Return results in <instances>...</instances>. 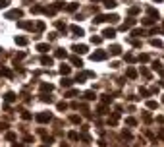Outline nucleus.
<instances>
[{
  "mask_svg": "<svg viewBox=\"0 0 164 147\" xmlns=\"http://www.w3.org/2000/svg\"><path fill=\"white\" fill-rule=\"evenodd\" d=\"M2 76H6V78H12V72H10V70H2Z\"/></svg>",
  "mask_w": 164,
  "mask_h": 147,
  "instance_id": "nucleus-47",
  "label": "nucleus"
},
{
  "mask_svg": "<svg viewBox=\"0 0 164 147\" xmlns=\"http://www.w3.org/2000/svg\"><path fill=\"white\" fill-rule=\"evenodd\" d=\"M68 138H70L71 141H77V139H79V133H77V132H70V133H68Z\"/></svg>",
  "mask_w": 164,
  "mask_h": 147,
  "instance_id": "nucleus-22",
  "label": "nucleus"
},
{
  "mask_svg": "<svg viewBox=\"0 0 164 147\" xmlns=\"http://www.w3.org/2000/svg\"><path fill=\"white\" fill-rule=\"evenodd\" d=\"M0 52H2V49H0Z\"/></svg>",
  "mask_w": 164,
  "mask_h": 147,
  "instance_id": "nucleus-56",
  "label": "nucleus"
},
{
  "mask_svg": "<svg viewBox=\"0 0 164 147\" xmlns=\"http://www.w3.org/2000/svg\"><path fill=\"white\" fill-rule=\"evenodd\" d=\"M126 60H127V62H135V56H133V54H126Z\"/></svg>",
  "mask_w": 164,
  "mask_h": 147,
  "instance_id": "nucleus-46",
  "label": "nucleus"
},
{
  "mask_svg": "<svg viewBox=\"0 0 164 147\" xmlns=\"http://www.w3.org/2000/svg\"><path fill=\"white\" fill-rule=\"evenodd\" d=\"M56 106H58V110H66V108H68V105H66L64 101H62V103H58Z\"/></svg>",
  "mask_w": 164,
  "mask_h": 147,
  "instance_id": "nucleus-43",
  "label": "nucleus"
},
{
  "mask_svg": "<svg viewBox=\"0 0 164 147\" xmlns=\"http://www.w3.org/2000/svg\"><path fill=\"white\" fill-rule=\"evenodd\" d=\"M122 136H124V138H126V139H131V133H129V132H124Z\"/></svg>",
  "mask_w": 164,
  "mask_h": 147,
  "instance_id": "nucleus-50",
  "label": "nucleus"
},
{
  "mask_svg": "<svg viewBox=\"0 0 164 147\" xmlns=\"http://www.w3.org/2000/svg\"><path fill=\"white\" fill-rule=\"evenodd\" d=\"M147 12H149V18H153V19H158V18H160V16H158V12H156L155 8H149Z\"/></svg>",
  "mask_w": 164,
  "mask_h": 147,
  "instance_id": "nucleus-16",
  "label": "nucleus"
},
{
  "mask_svg": "<svg viewBox=\"0 0 164 147\" xmlns=\"http://www.w3.org/2000/svg\"><path fill=\"white\" fill-rule=\"evenodd\" d=\"M104 58H106V51H97V52L91 54V60H93V62H98V60H104Z\"/></svg>",
  "mask_w": 164,
  "mask_h": 147,
  "instance_id": "nucleus-4",
  "label": "nucleus"
},
{
  "mask_svg": "<svg viewBox=\"0 0 164 147\" xmlns=\"http://www.w3.org/2000/svg\"><path fill=\"white\" fill-rule=\"evenodd\" d=\"M41 101H45V103H52V97H48V95H41Z\"/></svg>",
  "mask_w": 164,
  "mask_h": 147,
  "instance_id": "nucleus-40",
  "label": "nucleus"
},
{
  "mask_svg": "<svg viewBox=\"0 0 164 147\" xmlns=\"http://www.w3.org/2000/svg\"><path fill=\"white\" fill-rule=\"evenodd\" d=\"M153 70H156V72L164 78V70H162V66H160V62H155V64H153Z\"/></svg>",
  "mask_w": 164,
  "mask_h": 147,
  "instance_id": "nucleus-19",
  "label": "nucleus"
},
{
  "mask_svg": "<svg viewBox=\"0 0 164 147\" xmlns=\"http://www.w3.org/2000/svg\"><path fill=\"white\" fill-rule=\"evenodd\" d=\"M21 118H23V120H29V118H31V114H29L27 110H23V112H21Z\"/></svg>",
  "mask_w": 164,
  "mask_h": 147,
  "instance_id": "nucleus-45",
  "label": "nucleus"
},
{
  "mask_svg": "<svg viewBox=\"0 0 164 147\" xmlns=\"http://www.w3.org/2000/svg\"><path fill=\"white\" fill-rule=\"evenodd\" d=\"M133 25H135V19H127V21L124 23V25H122V27H120V29H122V31H126V29L133 27Z\"/></svg>",
  "mask_w": 164,
  "mask_h": 147,
  "instance_id": "nucleus-14",
  "label": "nucleus"
},
{
  "mask_svg": "<svg viewBox=\"0 0 164 147\" xmlns=\"http://www.w3.org/2000/svg\"><path fill=\"white\" fill-rule=\"evenodd\" d=\"M71 83H74V81H71V79L64 78V79H62V87H71Z\"/></svg>",
  "mask_w": 164,
  "mask_h": 147,
  "instance_id": "nucleus-26",
  "label": "nucleus"
},
{
  "mask_svg": "<svg viewBox=\"0 0 164 147\" xmlns=\"http://www.w3.org/2000/svg\"><path fill=\"white\" fill-rule=\"evenodd\" d=\"M35 118H37V122H41V124H47V122L52 120V114H50V112H39Z\"/></svg>",
  "mask_w": 164,
  "mask_h": 147,
  "instance_id": "nucleus-2",
  "label": "nucleus"
},
{
  "mask_svg": "<svg viewBox=\"0 0 164 147\" xmlns=\"http://www.w3.org/2000/svg\"><path fill=\"white\" fill-rule=\"evenodd\" d=\"M54 54H56V58H66V56H68V52H66L64 49H58V51L54 52Z\"/></svg>",
  "mask_w": 164,
  "mask_h": 147,
  "instance_id": "nucleus-20",
  "label": "nucleus"
},
{
  "mask_svg": "<svg viewBox=\"0 0 164 147\" xmlns=\"http://www.w3.org/2000/svg\"><path fill=\"white\" fill-rule=\"evenodd\" d=\"M41 147H48V145H41Z\"/></svg>",
  "mask_w": 164,
  "mask_h": 147,
  "instance_id": "nucleus-55",
  "label": "nucleus"
},
{
  "mask_svg": "<svg viewBox=\"0 0 164 147\" xmlns=\"http://www.w3.org/2000/svg\"><path fill=\"white\" fill-rule=\"evenodd\" d=\"M60 74H62V76H68V74H70V66H64V64H62V66H60Z\"/></svg>",
  "mask_w": 164,
  "mask_h": 147,
  "instance_id": "nucleus-23",
  "label": "nucleus"
},
{
  "mask_svg": "<svg viewBox=\"0 0 164 147\" xmlns=\"http://www.w3.org/2000/svg\"><path fill=\"white\" fill-rule=\"evenodd\" d=\"M16 99H18V95H16L14 91H8V93L4 95V101H6V103H14Z\"/></svg>",
  "mask_w": 164,
  "mask_h": 147,
  "instance_id": "nucleus-7",
  "label": "nucleus"
},
{
  "mask_svg": "<svg viewBox=\"0 0 164 147\" xmlns=\"http://www.w3.org/2000/svg\"><path fill=\"white\" fill-rule=\"evenodd\" d=\"M151 45L156 46V49H162V41H158V39H153V41H151Z\"/></svg>",
  "mask_w": 164,
  "mask_h": 147,
  "instance_id": "nucleus-29",
  "label": "nucleus"
},
{
  "mask_svg": "<svg viewBox=\"0 0 164 147\" xmlns=\"http://www.w3.org/2000/svg\"><path fill=\"white\" fill-rule=\"evenodd\" d=\"M118 16L116 14H106V16H97V18L93 19L95 23H102V21H110V23H114V21H118Z\"/></svg>",
  "mask_w": 164,
  "mask_h": 147,
  "instance_id": "nucleus-1",
  "label": "nucleus"
},
{
  "mask_svg": "<svg viewBox=\"0 0 164 147\" xmlns=\"http://www.w3.org/2000/svg\"><path fill=\"white\" fill-rule=\"evenodd\" d=\"M120 52H122V49H120V46H118V45H112V46H110V54L118 56V54H120Z\"/></svg>",
  "mask_w": 164,
  "mask_h": 147,
  "instance_id": "nucleus-15",
  "label": "nucleus"
},
{
  "mask_svg": "<svg viewBox=\"0 0 164 147\" xmlns=\"http://www.w3.org/2000/svg\"><path fill=\"white\" fill-rule=\"evenodd\" d=\"M31 12H33V14H41V12H45V8H42V6H33Z\"/></svg>",
  "mask_w": 164,
  "mask_h": 147,
  "instance_id": "nucleus-25",
  "label": "nucleus"
},
{
  "mask_svg": "<svg viewBox=\"0 0 164 147\" xmlns=\"http://www.w3.org/2000/svg\"><path fill=\"white\" fill-rule=\"evenodd\" d=\"M18 27L19 29H33V23L31 21H18Z\"/></svg>",
  "mask_w": 164,
  "mask_h": 147,
  "instance_id": "nucleus-11",
  "label": "nucleus"
},
{
  "mask_svg": "<svg viewBox=\"0 0 164 147\" xmlns=\"http://www.w3.org/2000/svg\"><path fill=\"white\" fill-rule=\"evenodd\" d=\"M37 51H41L42 54H45V52L50 51V45H48V43H39V45H37Z\"/></svg>",
  "mask_w": 164,
  "mask_h": 147,
  "instance_id": "nucleus-8",
  "label": "nucleus"
},
{
  "mask_svg": "<svg viewBox=\"0 0 164 147\" xmlns=\"http://www.w3.org/2000/svg\"><path fill=\"white\" fill-rule=\"evenodd\" d=\"M126 124H127V126H135V124H137V120L129 116V118H126Z\"/></svg>",
  "mask_w": 164,
  "mask_h": 147,
  "instance_id": "nucleus-31",
  "label": "nucleus"
},
{
  "mask_svg": "<svg viewBox=\"0 0 164 147\" xmlns=\"http://www.w3.org/2000/svg\"><path fill=\"white\" fill-rule=\"evenodd\" d=\"M102 103H104V105H108V103H112V97H110V95H104V97H102Z\"/></svg>",
  "mask_w": 164,
  "mask_h": 147,
  "instance_id": "nucleus-39",
  "label": "nucleus"
},
{
  "mask_svg": "<svg viewBox=\"0 0 164 147\" xmlns=\"http://www.w3.org/2000/svg\"><path fill=\"white\" fill-rule=\"evenodd\" d=\"M6 139H8V141H14V139H16V133H14V132H8V133H6Z\"/></svg>",
  "mask_w": 164,
  "mask_h": 147,
  "instance_id": "nucleus-34",
  "label": "nucleus"
},
{
  "mask_svg": "<svg viewBox=\"0 0 164 147\" xmlns=\"http://www.w3.org/2000/svg\"><path fill=\"white\" fill-rule=\"evenodd\" d=\"M77 6H79V4H68V6H66V10H68V12H75Z\"/></svg>",
  "mask_w": 164,
  "mask_h": 147,
  "instance_id": "nucleus-32",
  "label": "nucleus"
},
{
  "mask_svg": "<svg viewBox=\"0 0 164 147\" xmlns=\"http://www.w3.org/2000/svg\"><path fill=\"white\" fill-rule=\"evenodd\" d=\"M141 74H143V76H145V78H151V72L147 68H141Z\"/></svg>",
  "mask_w": 164,
  "mask_h": 147,
  "instance_id": "nucleus-44",
  "label": "nucleus"
},
{
  "mask_svg": "<svg viewBox=\"0 0 164 147\" xmlns=\"http://www.w3.org/2000/svg\"><path fill=\"white\" fill-rule=\"evenodd\" d=\"M14 147H23V145H21V143H18V141H16V143H14Z\"/></svg>",
  "mask_w": 164,
  "mask_h": 147,
  "instance_id": "nucleus-51",
  "label": "nucleus"
},
{
  "mask_svg": "<svg viewBox=\"0 0 164 147\" xmlns=\"http://www.w3.org/2000/svg\"><path fill=\"white\" fill-rule=\"evenodd\" d=\"M21 16H23L21 10H10V12H6V19H21Z\"/></svg>",
  "mask_w": 164,
  "mask_h": 147,
  "instance_id": "nucleus-3",
  "label": "nucleus"
},
{
  "mask_svg": "<svg viewBox=\"0 0 164 147\" xmlns=\"http://www.w3.org/2000/svg\"><path fill=\"white\" fill-rule=\"evenodd\" d=\"M85 99H87V101H93V99H95V97H97V95H95V91H87V93H85Z\"/></svg>",
  "mask_w": 164,
  "mask_h": 147,
  "instance_id": "nucleus-24",
  "label": "nucleus"
},
{
  "mask_svg": "<svg viewBox=\"0 0 164 147\" xmlns=\"http://www.w3.org/2000/svg\"><path fill=\"white\" fill-rule=\"evenodd\" d=\"M60 147H70V145H68V143H62V145Z\"/></svg>",
  "mask_w": 164,
  "mask_h": 147,
  "instance_id": "nucleus-52",
  "label": "nucleus"
},
{
  "mask_svg": "<svg viewBox=\"0 0 164 147\" xmlns=\"http://www.w3.org/2000/svg\"><path fill=\"white\" fill-rule=\"evenodd\" d=\"M102 37H106V39H114V37H116V29H112V27L104 29V31H102Z\"/></svg>",
  "mask_w": 164,
  "mask_h": 147,
  "instance_id": "nucleus-5",
  "label": "nucleus"
},
{
  "mask_svg": "<svg viewBox=\"0 0 164 147\" xmlns=\"http://www.w3.org/2000/svg\"><path fill=\"white\" fill-rule=\"evenodd\" d=\"M8 6V0H0V8H6Z\"/></svg>",
  "mask_w": 164,
  "mask_h": 147,
  "instance_id": "nucleus-48",
  "label": "nucleus"
},
{
  "mask_svg": "<svg viewBox=\"0 0 164 147\" xmlns=\"http://www.w3.org/2000/svg\"><path fill=\"white\" fill-rule=\"evenodd\" d=\"M100 41H102V39H100V37H91V43H93V45H100Z\"/></svg>",
  "mask_w": 164,
  "mask_h": 147,
  "instance_id": "nucleus-33",
  "label": "nucleus"
},
{
  "mask_svg": "<svg viewBox=\"0 0 164 147\" xmlns=\"http://www.w3.org/2000/svg\"><path fill=\"white\" fill-rule=\"evenodd\" d=\"M129 14H131V16L139 14V6H133V8H129Z\"/></svg>",
  "mask_w": 164,
  "mask_h": 147,
  "instance_id": "nucleus-37",
  "label": "nucleus"
},
{
  "mask_svg": "<svg viewBox=\"0 0 164 147\" xmlns=\"http://www.w3.org/2000/svg\"><path fill=\"white\" fill-rule=\"evenodd\" d=\"M41 91H48V93H50V91H52V85H50V83H42V85H41Z\"/></svg>",
  "mask_w": 164,
  "mask_h": 147,
  "instance_id": "nucleus-27",
  "label": "nucleus"
},
{
  "mask_svg": "<svg viewBox=\"0 0 164 147\" xmlns=\"http://www.w3.org/2000/svg\"><path fill=\"white\" fill-rule=\"evenodd\" d=\"M66 97H77V91H75V89H70V91L66 93Z\"/></svg>",
  "mask_w": 164,
  "mask_h": 147,
  "instance_id": "nucleus-42",
  "label": "nucleus"
},
{
  "mask_svg": "<svg viewBox=\"0 0 164 147\" xmlns=\"http://www.w3.org/2000/svg\"><path fill=\"white\" fill-rule=\"evenodd\" d=\"M153 23H155L153 18H145V19H143V25H153Z\"/></svg>",
  "mask_w": 164,
  "mask_h": 147,
  "instance_id": "nucleus-35",
  "label": "nucleus"
},
{
  "mask_svg": "<svg viewBox=\"0 0 164 147\" xmlns=\"http://www.w3.org/2000/svg\"><path fill=\"white\" fill-rule=\"evenodd\" d=\"M126 76H127L129 79H135V78H137V70H135V68H127Z\"/></svg>",
  "mask_w": 164,
  "mask_h": 147,
  "instance_id": "nucleus-13",
  "label": "nucleus"
},
{
  "mask_svg": "<svg viewBox=\"0 0 164 147\" xmlns=\"http://www.w3.org/2000/svg\"><path fill=\"white\" fill-rule=\"evenodd\" d=\"M147 108H156V101H147Z\"/></svg>",
  "mask_w": 164,
  "mask_h": 147,
  "instance_id": "nucleus-36",
  "label": "nucleus"
},
{
  "mask_svg": "<svg viewBox=\"0 0 164 147\" xmlns=\"http://www.w3.org/2000/svg\"><path fill=\"white\" fill-rule=\"evenodd\" d=\"M91 2H100V0H91Z\"/></svg>",
  "mask_w": 164,
  "mask_h": 147,
  "instance_id": "nucleus-53",
  "label": "nucleus"
},
{
  "mask_svg": "<svg viewBox=\"0 0 164 147\" xmlns=\"http://www.w3.org/2000/svg\"><path fill=\"white\" fill-rule=\"evenodd\" d=\"M70 29H71V33H74L75 37H81V35H83V29H81L79 25H71Z\"/></svg>",
  "mask_w": 164,
  "mask_h": 147,
  "instance_id": "nucleus-10",
  "label": "nucleus"
},
{
  "mask_svg": "<svg viewBox=\"0 0 164 147\" xmlns=\"http://www.w3.org/2000/svg\"><path fill=\"white\" fill-rule=\"evenodd\" d=\"M16 45L25 46V45H27V39H25V37H16Z\"/></svg>",
  "mask_w": 164,
  "mask_h": 147,
  "instance_id": "nucleus-17",
  "label": "nucleus"
},
{
  "mask_svg": "<svg viewBox=\"0 0 164 147\" xmlns=\"http://www.w3.org/2000/svg\"><path fill=\"white\" fill-rule=\"evenodd\" d=\"M35 27H37V31H39V33L45 31V21H37V25H35Z\"/></svg>",
  "mask_w": 164,
  "mask_h": 147,
  "instance_id": "nucleus-30",
  "label": "nucleus"
},
{
  "mask_svg": "<svg viewBox=\"0 0 164 147\" xmlns=\"http://www.w3.org/2000/svg\"><path fill=\"white\" fill-rule=\"evenodd\" d=\"M102 2H104V6H106V8H116V6H118L116 0H102Z\"/></svg>",
  "mask_w": 164,
  "mask_h": 147,
  "instance_id": "nucleus-18",
  "label": "nucleus"
},
{
  "mask_svg": "<svg viewBox=\"0 0 164 147\" xmlns=\"http://www.w3.org/2000/svg\"><path fill=\"white\" fill-rule=\"evenodd\" d=\"M131 35H133V37H141V35H145V31H143V29H133Z\"/></svg>",
  "mask_w": 164,
  "mask_h": 147,
  "instance_id": "nucleus-28",
  "label": "nucleus"
},
{
  "mask_svg": "<svg viewBox=\"0 0 164 147\" xmlns=\"http://www.w3.org/2000/svg\"><path fill=\"white\" fill-rule=\"evenodd\" d=\"M71 64L79 68V66H83V62H81V58H77V56H71Z\"/></svg>",
  "mask_w": 164,
  "mask_h": 147,
  "instance_id": "nucleus-21",
  "label": "nucleus"
},
{
  "mask_svg": "<svg viewBox=\"0 0 164 147\" xmlns=\"http://www.w3.org/2000/svg\"><path fill=\"white\" fill-rule=\"evenodd\" d=\"M71 51H75L77 54H85V52H87V46H85V45H74V46H71Z\"/></svg>",
  "mask_w": 164,
  "mask_h": 147,
  "instance_id": "nucleus-6",
  "label": "nucleus"
},
{
  "mask_svg": "<svg viewBox=\"0 0 164 147\" xmlns=\"http://www.w3.org/2000/svg\"><path fill=\"white\" fill-rule=\"evenodd\" d=\"M41 64L42 66H50L52 64V58H50V56H47V54H42L41 56Z\"/></svg>",
  "mask_w": 164,
  "mask_h": 147,
  "instance_id": "nucleus-12",
  "label": "nucleus"
},
{
  "mask_svg": "<svg viewBox=\"0 0 164 147\" xmlns=\"http://www.w3.org/2000/svg\"><path fill=\"white\" fill-rule=\"evenodd\" d=\"M155 2H162V0H155Z\"/></svg>",
  "mask_w": 164,
  "mask_h": 147,
  "instance_id": "nucleus-54",
  "label": "nucleus"
},
{
  "mask_svg": "<svg viewBox=\"0 0 164 147\" xmlns=\"http://www.w3.org/2000/svg\"><path fill=\"white\" fill-rule=\"evenodd\" d=\"M139 62H147V60H149V54H139Z\"/></svg>",
  "mask_w": 164,
  "mask_h": 147,
  "instance_id": "nucleus-41",
  "label": "nucleus"
},
{
  "mask_svg": "<svg viewBox=\"0 0 164 147\" xmlns=\"http://www.w3.org/2000/svg\"><path fill=\"white\" fill-rule=\"evenodd\" d=\"M70 120H71V122H74V124H79V122H81V118H79V116H70Z\"/></svg>",
  "mask_w": 164,
  "mask_h": 147,
  "instance_id": "nucleus-38",
  "label": "nucleus"
},
{
  "mask_svg": "<svg viewBox=\"0 0 164 147\" xmlns=\"http://www.w3.org/2000/svg\"><path fill=\"white\" fill-rule=\"evenodd\" d=\"M118 118H120V108H118V112H114V114H112V118H108V124L116 126L118 124Z\"/></svg>",
  "mask_w": 164,
  "mask_h": 147,
  "instance_id": "nucleus-9",
  "label": "nucleus"
},
{
  "mask_svg": "<svg viewBox=\"0 0 164 147\" xmlns=\"http://www.w3.org/2000/svg\"><path fill=\"white\" fill-rule=\"evenodd\" d=\"M149 93L151 91H147V89H141V95H143V97H149Z\"/></svg>",
  "mask_w": 164,
  "mask_h": 147,
  "instance_id": "nucleus-49",
  "label": "nucleus"
}]
</instances>
